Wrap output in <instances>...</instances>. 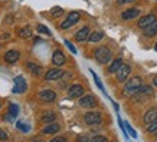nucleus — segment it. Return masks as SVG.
Instances as JSON below:
<instances>
[{"mask_svg":"<svg viewBox=\"0 0 157 142\" xmlns=\"http://www.w3.org/2000/svg\"><path fill=\"white\" fill-rule=\"evenodd\" d=\"M143 85V81H141V78L140 76H133V78H130L128 81L125 82V86H124V92L127 95H134L140 89V86Z\"/></svg>","mask_w":157,"mask_h":142,"instance_id":"nucleus-1","label":"nucleus"},{"mask_svg":"<svg viewBox=\"0 0 157 142\" xmlns=\"http://www.w3.org/2000/svg\"><path fill=\"white\" fill-rule=\"evenodd\" d=\"M94 57H95V60L101 65H105V63H108L111 60V57H113V53L109 50L108 47L105 46H101L98 47L95 52H94Z\"/></svg>","mask_w":157,"mask_h":142,"instance_id":"nucleus-2","label":"nucleus"},{"mask_svg":"<svg viewBox=\"0 0 157 142\" xmlns=\"http://www.w3.org/2000/svg\"><path fill=\"white\" fill-rule=\"evenodd\" d=\"M79 19H81V14H79V12H71V13L68 14L67 19L62 22L61 29H69V27H72L75 23H78V22H79Z\"/></svg>","mask_w":157,"mask_h":142,"instance_id":"nucleus-3","label":"nucleus"},{"mask_svg":"<svg viewBox=\"0 0 157 142\" xmlns=\"http://www.w3.org/2000/svg\"><path fill=\"white\" fill-rule=\"evenodd\" d=\"M84 121H85L86 125L90 126H94V125H98L102 121V116H101L100 112H86L85 116H84Z\"/></svg>","mask_w":157,"mask_h":142,"instance_id":"nucleus-4","label":"nucleus"},{"mask_svg":"<svg viewBox=\"0 0 157 142\" xmlns=\"http://www.w3.org/2000/svg\"><path fill=\"white\" fill-rule=\"evenodd\" d=\"M115 73H117V75H115L117 81H118V82H125L127 79H128L130 73H131V67H130L128 65L123 63V65H121V67H120V69L115 72Z\"/></svg>","mask_w":157,"mask_h":142,"instance_id":"nucleus-5","label":"nucleus"},{"mask_svg":"<svg viewBox=\"0 0 157 142\" xmlns=\"http://www.w3.org/2000/svg\"><path fill=\"white\" fill-rule=\"evenodd\" d=\"M79 105L85 109L95 108V105H97L95 96H94V95H85V96H84V95H82L81 98H79Z\"/></svg>","mask_w":157,"mask_h":142,"instance_id":"nucleus-6","label":"nucleus"},{"mask_svg":"<svg viewBox=\"0 0 157 142\" xmlns=\"http://www.w3.org/2000/svg\"><path fill=\"white\" fill-rule=\"evenodd\" d=\"M13 82H14V86H13L14 93H23L25 90L28 89V83H26L23 76H16Z\"/></svg>","mask_w":157,"mask_h":142,"instance_id":"nucleus-7","label":"nucleus"},{"mask_svg":"<svg viewBox=\"0 0 157 142\" xmlns=\"http://www.w3.org/2000/svg\"><path fill=\"white\" fill-rule=\"evenodd\" d=\"M84 95V86L79 85V83H75V85H71L68 88V96L69 98H81Z\"/></svg>","mask_w":157,"mask_h":142,"instance_id":"nucleus-8","label":"nucleus"},{"mask_svg":"<svg viewBox=\"0 0 157 142\" xmlns=\"http://www.w3.org/2000/svg\"><path fill=\"white\" fill-rule=\"evenodd\" d=\"M156 22H157V17L154 16V14H147V16H143V17H140V20H138L137 26H138L140 29H146V27H148L150 24L156 23Z\"/></svg>","mask_w":157,"mask_h":142,"instance_id":"nucleus-9","label":"nucleus"},{"mask_svg":"<svg viewBox=\"0 0 157 142\" xmlns=\"http://www.w3.org/2000/svg\"><path fill=\"white\" fill-rule=\"evenodd\" d=\"M52 62H53V65H55V66H62V65H65L67 57H65V55H63L62 50L56 49V50L53 52V55H52Z\"/></svg>","mask_w":157,"mask_h":142,"instance_id":"nucleus-10","label":"nucleus"},{"mask_svg":"<svg viewBox=\"0 0 157 142\" xmlns=\"http://www.w3.org/2000/svg\"><path fill=\"white\" fill-rule=\"evenodd\" d=\"M62 75H63V72H62L61 69L55 67V69H49V71L45 73V79H46V81H59L62 78Z\"/></svg>","mask_w":157,"mask_h":142,"instance_id":"nucleus-11","label":"nucleus"},{"mask_svg":"<svg viewBox=\"0 0 157 142\" xmlns=\"http://www.w3.org/2000/svg\"><path fill=\"white\" fill-rule=\"evenodd\" d=\"M39 99L42 100V102H53V100L56 99V93L51 89H45L39 93Z\"/></svg>","mask_w":157,"mask_h":142,"instance_id":"nucleus-12","label":"nucleus"},{"mask_svg":"<svg viewBox=\"0 0 157 142\" xmlns=\"http://www.w3.org/2000/svg\"><path fill=\"white\" fill-rule=\"evenodd\" d=\"M90 35H91L90 33V27H88V26H84V27H81L75 33V40L76 42H85V40H88Z\"/></svg>","mask_w":157,"mask_h":142,"instance_id":"nucleus-13","label":"nucleus"},{"mask_svg":"<svg viewBox=\"0 0 157 142\" xmlns=\"http://www.w3.org/2000/svg\"><path fill=\"white\" fill-rule=\"evenodd\" d=\"M59 129H61V126H59L58 123L51 122V123H48V125L42 129V133H43V135H53V133L59 132Z\"/></svg>","mask_w":157,"mask_h":142,"instance_id":"nucleus-14","label":"nucleus"},{"mask_svg":"<svg viewBox=\"0 0 157 142\" xmlns=\"http://www.w3.org/2000/svg\"><path fill=\"white\" fill-rule=\"evenodd\" d=\"M121 17H123V20H133V19H136V17H140V10L128 9V10H125V12H123Z\"/></svg>","mask_w":157,"mask_h":142,"instance_id":"nucleus-15","label":"nucleus"},{"mask_svg":"<svg viewBox=\"0 0 157 142\" xmlns=\"http://www.w3.org/2000/svg\"><path fill=\"white\" fill-rule=\"evenodd\" d=\"M154 119H157V108H150L147 112L144 114L143 121L146 125H148V123H151Z\"/></svg>","mask_w":157,"mask_h":142,"instance_id":"nucleus-16","label":"nucleus"},{"mask_svg":"<svg viewBox=\"0 0 157 142\" xmlns=\"http://www.w3.org/2000/svg\"><path fill=\"white\" fill-rule=\"evenodd\" d=\"M19 57H20V53L17 50H7L5 55V60L7 63H16L19 60Z\"/></svg>","mask_w":157,"mask_h":142,"instance_id":"nucleus-17","label":"nucleus"},{"mask_svg":"<svg viewBox=\"0 0 157 142\" xmlns=\"http://www.w3.org/2000/svg\"><path fill=\"white\" fill-rule=\"evenodd\" d=\"M32 27L30 26H23V27H20L17 30V35H19V38L22 39H28V38H32Z\"/></svg>","mask_w":157,"mask_h":142,"instance_id":"nucleus-18","label":"nucleus"},{"mask_svg":"<svg viewBox=\"0 0 157 142\" xmlns=\"http://www.w3.org/2000/svg\"><path fill=\"white\" fill-rule=\"evenodd\" d=\"M143 33H144V36H147V38H153L154 35H157V22L150 24L148 27L143 29Z\"/></svg>","mask_w":157,"mask_h":142,"instance_id":"nucleus-19","label":"nucleus"},{"mask_svg":"<svg viewBox=\"0 0 157 142\" xmlns=\"http://www.w3.org/2000/svg\"><path fill=\"white\" fill-rule=\"evenodd\" d=\"M102 38H104V32H101V30H95V32H92V33L90 35L88 40L92 42V43H97V42H100V40H102Z\"/></svg>","mask_w":157,"mask_h":142,"instance_id":"nucleus-20","label":"nucleus"},{"mask_svg":"<svg viewBox=\"0 0 157 142\" xmlns=\"http://www.w3.org/2000/svg\"><path fill=\"white\" fill-rule=\"evenodd\" d=\"M121 65H123V59H114V60L111 62V65H109L108 67V72H111V73H115V72L118 71L120 67H121Z\"/></svg>","mask_w":157,"mask_h":142,"instance_id":"nucleus-21","label":"nucleus"},{"mask_svg":"<svg viewBox=\"0 0 157 142\" xmlns=\"http://www.w3.org/2000/svg\"><path fill=\"white\" fill-rule=\"evenodd\" d=\"M28 67H29V71L32 72L33 75H36V76L42 75V67L38 66V65L33 63V62H28Z\"/></svg>","mask_w":157,"mask_h":142,"instance_id":"nucleus-22","label":"nucleus"},{"mask_svg":"<svg viewBox=\"0 0 157 142\" xmlns=\"http://www.w3.org/2000/svg\"><path fill=\"white\" fill-rule=\"evenodd\" d=\"M53 121H56V115H55V112H46V114H43L42 115V122L45 123H51L53 122Z\"/></svg>","mask_w":157,"mask_h":142,"instance_id":"nucleus-23","label":"nucleus"},{"mask_svg":"<svg viewBox=\"0 0 157 142\" xmlns=\"http://www.w3.org/2000/svg\"><path fill=\"white\" fill-rule=\"evenodd\" d=\"M63 13V9L59 7V6H55L52 10H51V17H58V16H61Z\"/></svg>","mask_w":157,"mask_h":142,"instance_id":"nucleus-24","label":"nucleus"},{"mask_svg":"<svg viewBox=\"0 0 157 142\" xmlns=\"http://www.w3.org/2000/svg\"><path fill=\"white\" fill-rule=\"evenodd\" d=\"M91 75L94 76V81H95V83H97V86L100 88V90L101 92H104L105 93V89H104V86H102V83H101V81H100V78H98V75H97L94 71H91Z\"/></svg>","mask_w":157,"mask_h":142,"instance_id":"nucleus-25","label":"nucleus"},{"mask_svg":"<svg viewBox=\"0 0 157 142\" xmlns=\"http://www.w3.org/2000/svg\"><path fill=\"white\" fill-rule=\"evenodd\" d=\"M9 114H12L14 118H16L17 114H19V106H17L16 104H10L9 105Z\"/></svg>","mask_w":157,"mask_h":142,"instance_id":"nucleus-26","label":"nucleus"},{"mask_svg":"<svg viewBox=\"0 0 157 142\" xmlns=\"http://www.w3.org/2000/svg\"><path fill=\"white\" fill-rule=\"evenodd\" d=\"M156 131H157V119H154L151 123H148L147 125V132L156 133Z\"/></svg>","mask_w":157,"mask_h":142,"instance_id":"nucleus-27","label":"nucleus"},{"mask_svg":"<svg viewBox=\"0 0 157 142\" xmlns=\"http://www.w3.org/2000/svg\"><path fill=\"white\" fill-rule=\"evenodd\" d=\"M16 126H17L20 131H23V132H28L29 129H30V126H29L28 123L22 122V121H17V122H16Z\"/></svg>","mask_w":157,"mask_h":142,"instance_id":"nucleus-28","label":"nucleus"},{"mask_svg":"<svg viewBox=\"0 0 157 142\" xmlns=\"http://www.w3.org/2000/svg\"><path fill=\"white\" fill-rule=\"evenodd\" d=\"M91 141L92 142H107L108 141V138L101 137V135H94V137H91Z\"/></svg>","mask_w":157,"mask_h":142,"instance_id":"nucleus-29","label":"nucleus"},{"mask_svg":"<svg viewBox=\"0 0 157 142\" xmlns=\"http://www.w3.org/2000/svg\"><path fill=\"white\" fill-rule=\"evenodd\" d=\"M38 30L40 32V33H45V35H48V36H51V32H49L48 27H46V26H43V24H39Z\"/></svg>","mask_w":157,"mask_h":142,"instance_id":"nucleus-30","label":"nucleus"},{"mask_svg":"<svg viewBox=\"0 0 157 142\" xmlns=\"http://www.w3.org/2000/svg\"><path fill=\"white\" fill-rule=\"evenodd\" d=\"M65 45H67L68 49H69V50H71V52L74 53V55H76V53H78V52H76V49H75V46H74V45H72V43L69 42V40H65Z\"/></svg>","mask_w":157,"mask_h":142,"instance_id":"nucleus-31","label":"nucleus"},{"mask_svg":"<svg viewBox=\"0 0 157 142\" xmlns=\"http://www.w3.org/2000/svg\"><path fill=\"white\" fill-rule=\"evenodd\" d=\"M125 128H127V131L130 132V135H131V137H133V138H137V133H136V131H134V129L131 128V126H130V123H128V122L125 123Z\"/></svg>","mask_w":157,"mask_h":142,"instance_id":"nucleus-32","label":"nucleus"},{"mask_svg":"<svg viewBox=\"0 0 157 142\" xmlns=\"http://www.w3.org/2000/svg\"><path fill=\"white\" fill-rule=\"evenodd\" d=\"M136 0H117V5L123 6V5H128V3H134Z\"/></svg>","mask_w":157,"mask_h":142,"instance_id":"nucleus-33","label":"nucleus"},{"mask_svg":"<svg viewBox=\"0 0 157 142\" xmlns=\"http://www.w3.org/2000/svg\"><path fill=\"white\" fill-rule=\"evenodd\" d=\"M6 139H7V133L0 128V141H6Z\"/></svg>","mask_w":157,"mask_h":142,"instance_id":"nucleus-34","label":"nucleus"},{"mask_svg":"<svg viewBox=\"0 0 157 142\" xmlns=\"http://www.w3.org/2000/svg\"><path fill=\"white\" fill-rule=\"evenodd\" d=\"M52 142H67V138H63V137H56V138H53Z\"/></svg>","mask_w":157,"mask_h":142,"instance_id":"nucleus-35","label":"nucleus"},{"mask_svg":"<svg viewBox=\"0 0 157 142\" xmlns=\"http://www.w3.org/2000/svg\"><path fill=\"white\" fill-rule=\"evenodd\" d=\"M78 141H91V138L90 137H82V135H81V137H78Z\"/></svg>","mask_w":157,"mask_h":142,"instance_id":"nucleus-36","label":"nucleus"},{"mask_svg":"<svg viewBox=\"0 0 157 142\" xmlns=\"http://www.w3.org/2000/svg\"><path fill=\"white\" fill-rule=\"evenodd\" d=\"M10 38V35H7V33H5V35H2L0 36V39H9Z\"/></svg>","mask_w":157,"mask_h":142,"instance_id":"nucleus-37","label":"nucleus"},{"mask_svg":"<svg viewBox=\"0 0 157 142\" xmlns=\"http://www.w3.org/2000/svg\"><path fill=\"white\" fill-rule=\"evenodd\" d=\"M153 85L157 86V76H154V79H153Z\"/></svg>","mask_w":157,"mask_h":142,"instance_id":"nucleus-38","label":"nucleus"},{"mask_svg":"<svg viewBox=\"0 0 157 142\" xmlns=\"http://www.w3.org/2000/svg\"><path fill=\"white\" fill-rule=\"evenodd\" d=\"M154 50H156V52H157V43H156V46H154Z\"/></svg>","mask_w":157,"mask_h":142,"instance_id":"nucleus-39","label":"nucleus"},{"mask_svg":"<svg viewBox=\"0 0 157 142\" xmlns=\"http://www.w3.org/2000/svg\"><path fill=\"white\" fill-rule=\"evenodd\" d=\"M156 137H157V131H156Z\"/></svg>","mask_w":157,"mask_h":142,"instance_id":"nucleus-40","label":"nucleus"}]
</instances>
